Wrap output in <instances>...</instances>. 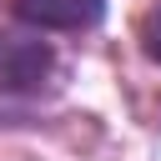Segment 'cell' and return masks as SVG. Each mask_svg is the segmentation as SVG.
Masks as SVG:
<instances>
[{
  "mask_svg": "<svg viewBox=\"0 0 161 161\" xmlns=\"http://www.w3.org/2000/svg\"><path fill=\"white\" fill-rule=\"evenodd\" d=\"M10 15L40 35H86L106 20V0H10Z\"/></svg>",
  "mask_w": 161,
  "mask_h": 161,
  "instance_id": "7a4b0ae2",
  "label": "cell"
},
{
  "mask_svg": "<svg viewBox=\"0 0 161 161\" xmlns=\"http://www.w3.org/2000/svg\"><path fill=\"white\" fill-rule=\"evenodd\" d=\"M60 96V55L40 30H0V126L35 121Z\"/></svg>",
  "mask_w": 161,
  "mask_h": 161,
  "instance_id": "6da1fadb",
  "label": "cell"
},
{
  "mask_svg": "<svg viewBox=\"0 0 161 161\" xmlns=\"http://www.w3.org/2000/svg\"><path fill=\"white\" fill-rule=\"evenodd\" d=\"M136 40H141V55H146L151 65H161V5H151V10L141 15Z\"/></svg>",
  "mask_w": 161,
  "mask_h": 161,
  "instance_id": "3957f363",
  "label": "cell"
}]
</instances>
